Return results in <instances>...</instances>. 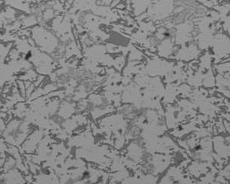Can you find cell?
Listing matches in <instances>:
<instances>
[]
</instances>
